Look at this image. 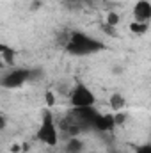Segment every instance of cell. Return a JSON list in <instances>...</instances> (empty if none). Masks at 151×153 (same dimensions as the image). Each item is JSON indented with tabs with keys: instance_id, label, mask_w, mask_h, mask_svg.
<instances>
[{
	"instance_id": "cell-1",
	"label": "cell",
	"mask_w": 151,
	"mask_h": 153,
	"mask_svg": "<svg viewBox=\"0 0 151 153\" xmlns=\"http://www.w3.org/2000/svg\"><path fill=\"white\" fill-rule=\"evenodd\" d=\"M66 52L75 55V57H84V55H93L100 50H103V43L100 39L93 38L84 32H71L68 36V41L64 45Z\"/></svg>"
},
{
	"instance_id": "cell-2",
	"label": "cell",
	"mask_w": 151,
	"mask_h": 153,
	"mask_svg": "<svg viewBox=\"0 0 151 153\" xmlns=\"http://www.w3.org/2000/svg\"><path fill=\"white\" fill-rule=\"evenodd\" d=\"M38 139L50 148H55L59 144V130H57L55 119L50 111L43 112V117H41V123L38 128Z\"/></svg>"
},
{
	"instance_id": "cell-3",
	"label": "cell",
	"mask_w": 151,
	"mask_h": 153,
	"mask_svg": "<svg viewBox=\"0 0 151 153\" xmlns=\"http://www.w3.org/2000/svg\"><path fill=\"white\" fill-rule=\"evenodd\" d=\"M70 102H71L73 109H87V107H94L96 96L85 84L78 82L73 85V89L70 93Z\"/></svg>"
},
{
	"instance_id": "cell-4",
	"label": "cell",
	"mask_w": 151,
	"mask_h": 153,
	"mask_svg": "<svg viewBox=\"0 0 151 153\" xmlns=\"http://www.w3.org/2000/svg\"><path fill=\"white\" fill-rule=\"evenodd\" d=\"M32 78V70H25V68H11L9 71H5L2 75V87L5 89H16L21 87L25 82H29Z\"/></svg>"
},
{
	"instance_id": "cell-5",
	"label": "cell",
	"mask_w": 151,
	"mask_h": 153,
	"mask_svg": "<svg viewBox=\"0 0 151 153\" xmlns=\"http://www.w3.org/2000/svg\"><path fill=\"white\" fill-rule=\"evenodd\" d=\"M151 20V2L150 0H137L133 5V22L148 23Z\"/></svg>"
},
{
	"instance_id": "cell-6",
	"label": "cell",
	"mask_w": 151,
	"mask_h": 153,
	"mask_svg": "<svg viewBox=\"0 0 151 153\" xmlns=\"http://www.w3.org/2000/svg\"><path fill=\"white\" fill-rule=\"evenodd\" d=\"M115 116H110V114H100L96 116L94 123H93V130L96 132H110L114 126H115Z\"/></svg>"
},
{
	"instance_id": "cell-7",
	"label": "cell",
	"mask_w": 151,
	"mask_h": 153,
	"mask_svg": "<svg viewBox=\"0 0 151 153\" xmlns=\"http://www.w3.org/2000/svg\"><path fill=\"white\" fill-rule=\"evenodd\" d=\"M82 148H84V143L80 139H76V137H71L68 141V144H66V152L68 153H80Z\"/></svg>"
},
{
	"instance_id": "cell-8",
	"label": "cell",
	"mask_w": 151,
	"mask_h": 153,
	"mask_svg": "<svg viewBox=\"0 0 151 153\" xmlns=\"http://www.w3.org/2000/svg\"><path fill=\"white\" fill-rule=\"evenodd\" d=\"M124 96L121 94V93H114L112 96H110V107H112L114 111H119V109H123L124 107Z\"/></svg>"
},
{
	"instance_id": "cell-9",
	"label": "cell",
	"mask_w": 151,
	"mask_h": 153,
	"mask_svg": "<svg viewBox=\"0 0 151 153\" xmlns=\"http://www.w3.org/2000/svg\"><path fill=\"white\" fill-rule=\"evenodd\" d=\"M130 29H132V32H135V34H144V32L148 30V23L133 22V23H130Z\"/></svg>"
},
{
	"instance_id": "cell-10",
	"label": "cell",
	"mask_w": 151,
	"mask_h": 153,
	"mask_svg": "<svg viewBox=\"0 0 151 153\" xmlns=\"http://www.w3.org/2000/svg\"><path fill=\"white\" fill-rule=\"evenodd\" d=\"M107 23L114 27V25H117L119 23V14H115V13H109V16H107Z\"/></svg>"
},
{
	"instance_id": "cell-11",
	"label": "cell",
	"mask_w": 151,
	"mask_h": 153,
	"mask_svg": "<svg viewBox=\"0 0 151 153\" xmlns=\"http://www.w3.org/2000/svg\"><path fill=\"white\" fill-rule=\"evenodd\" d=\"M135 153H151V144H142V146H139Z\"/></svg>"
},
{
	"instance_id": "cell-12",
	"label": "cell",
	"mask_w": 151,
	"mask_h": 153,
	"mask_svg": "<svg viewBox=\"0 0 151 153\" xmlns=\"http://www.w3.org/2000/svg\"><path fill=\"white\" fill-rule=\"evenodd\" d=\"M46 102H48V105H53V94L50 91L46 93Z\"/></svg>"
}]
</instances>
